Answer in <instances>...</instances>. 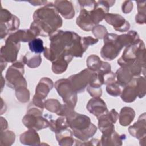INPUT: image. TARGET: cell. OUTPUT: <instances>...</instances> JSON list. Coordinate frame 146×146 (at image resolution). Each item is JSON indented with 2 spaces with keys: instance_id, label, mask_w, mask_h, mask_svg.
Masks as SVG:
<instances>
[{
  "instance_id": "1",
  "label": "cell",
  "mask_w": 146,
  "mask_h": 146,
  "mask_svg": "<svg viewBox=\"0 0 146 146\" xmlns=\"http://www.w3.org/2000/svg\"><path fill=\"white\" fill-rule=\"evenodd\" d=\"M58 13L51 2L38 9L34 13V22L31 23L30 30L36 36H50L62 25V19Z\"/></svg>"
},
{
  "instance_id": "2",
  "label": "cell",
  "mask_w": 146,
  "mask_h": 146,
  "mask_svg": "<svg viewBox=\"0 0 146 146\" xmlns=\"http://www.w3.org/2000/svg\"><path fill=\"white\" fill-rule=\"evenodd\" d=\"M66 119L74 135L83 141H86L96 132L97 128L91 122L90 117L86 115L77 113L74 111Z\"/></svg>"
},
{
  "instance_id": "3",
  "label": "cell",
  "mask_w": 146,
  "mask_h": 146,
  "mask_svg": "<svg viewBox=\"0 0 146 146\" xmlns=\"http://www.w3.org/2000/svg\"><path fill=\"white\" fill-rule=\"evenodd\" d=\"M145 54L144 43L143 40L139 39L125 48L117 63L121 67H128L132 65L138 58L145 57Z\"/></svg>"
},
{
  "instance_id": "4",
  "label": "cell",
  "mask_w": 146,
  "mask_h": 146,
  "mask_svg": "<svg viewBox=\"0 0 146 146\" xmlns=\"http://www.w3.org/2000/svg\"><path fill=\"white\" fill-rule=\"evenodd\" d=\"M23 72L24 63L22 60L13 63L6 72L7 86L15 90L21 87H26V82L23 77Z\"/></svg>"
},
{
  "instance_id": "5",
  "label": "cell",
  "mask_w": 146,
  "mask_h": 146,
  "mask_svg": "<svg viewBox=\"0 0 146 146\" xmlns=\"http://www.w3.org/2000/svg\"><path fill=\"white\" fill-rule=\"evenodd\" d=\"M118 35L107 33L104 37V46L102 47L100 54L102 57L108 60L115 59L120 53L123 47L117 40Z\"/></svg>"
},
{
  "instance_id": "6",
  "label": "cell",
  "mask_w": 146,
  "mask_h": 146,
  "mask_svg": "<svg viewBox=\"0 0 146 146\" xmlns=\"http://www.w3.org/2000/svg\"><path fill=\"white\" fill-rule=\"evenodd\" d=\"M55 87L63 98V102L74 108L77 100L76 92L73 90L68 79L58 80L55 84Z\"/></svg>"
},
{
  "instance_id": "7",
  "label": "cell",
  "mask_w": 146,
  "mask_h": 146,
  "mask_svg": "<svg viewBox=\"0 0 146 146\" xmlns=\"http://www.w3.org/2000/svg\"><path fill=\"white\" fill-rule=\"evenodd\" d=\"M93 71L85 69L78 74L71 75L68 78L71 86L76 93L83 92L87 85L89 83L90 79Z\"/></svg>"
},
{
  "instance_id": "8",
  "label": "cell",
  "mask_w": 146,
  "mask_h": 146,
  "mask_svg": "<svg viewBox=\"0 0 146 146\" xmlns=\"http://www.w3.org/2000/svg\"><path fill=\"white\" fill-rule=\"evenodd\" d=\"M19 25V19L15 15H12L6 9L1 10V35L5 33V36L7 33L15 30Z\"/></svg>"
},
{
  "instance_id": "9",
  "label": "cell",
  "mask_w": 146,
  "mask_h": 146,
  "mask_svg": "<svg viewBox=\"0 0 146 146\" xmlns=\"http://www.w3.org/2000/svg\"><path fill=\"white\" fill-rule=\"evenodd\" d=\"M97 118L98 119L99 128L102 133H104L115 129L113 124L119 118V114L115 109H112L110 112H108Z\"/></svg>"
},
{
  "instance_id": "10",
  "label": "cell",
  "mask_w": 146,
  "mask_h": 146,
  "mask_svg": "<svg viewBox=\"0 0 146 146\" xmlns=\"http://www.w3.org/2000/svg\"><path fill=\"white\" fill-rule=\"evenodd\" d=\"M22 122L29 129H33L36 131L45 128L50 125V122L41 115H34L30 113H27L24 116Z\"/></svg>"
},
{
  "instance_id": "11",
  "label": "cell",
  "mask_w": 146,
  "mask_h": 146,
  "mask_svg": "<svg viewBox=\"0 0 146 146\" xmlns=\"http://www.w3.org/2000/svg\"><path fill=\"white\" fill-rule=\"evenodd\" d=\"M5 43L1 48V58L3 59L5 62H13L17 59L20 44L12 42H6Z\"/></svg>"
},
{
  "instance_id": "12",
  "label": "cell",
  "mask_w": 146,
  "mask_h": 146,
  "mask_svg": "<svg viewBox=\"0 0 146 146\" xmlns=\"http://www.w3.org/2000/svg\"><path fill=\"white\" fill-rule=\"evenodd\" d=\"M104 18L108 24L112 25L116 31L124 32L127 31L130 27L129 22L120 15L107 13Z\"/></svg>"
},
{
  "instance_id": "13",
  "label": "cell",
  "mask_w": 146,
  "mask_h": 146,
  "mask_svg": "<svg viewBox=\"0 0 146 146\" xmlns=\"http://www.w3.org/2000/svg\"><path fill=\"white\" fill-rule=\"evenodd\" d=\"M88 111L97 117L108 112L105 102L99 97L91 99L87 104Z\"/></svg>"
},
{
  "instance_id": "14",
  "label": "cell",
  "mask_w": 146,
  "mask_h": 146,
  "mask_svg": "<svg viewBox=\"0 0 146 146\" xmlns=\"http://www.w3.org/2000/svg\"><path fill=\"white\" fill-rule=\"evenodd\" d=\"M145 113L141 115L137 121L129 128V133L133 137L139 139L140 141L142 138L145 137Z\"/></svg>"
},
{
  "instance_id": "15",
  "label": "cell",
  "mask_w": 146,
  "mask_h": 146,
  "mask_svg": "<svg viewBox=\"0 0 146 146\" xmlns=\"http://www.w3.org/2000/svg\"><path fill=\"white\" fill-rule=\"evenodd\" d=\"M53 86L52 81L48 78H42L38 83L34 98L43 100Z\"/></svg>"
},
{
  "instance_id": "16",
  "label": "cell",
  "mask_w": 146,
  "mask_h": 146,
  "mask_svg": "<svg viewBox=\"0 0 146 146\" xmlns=\"http://www.w3.org/2000/svg\"><path fill=\"white\" fill-rule=\"evenodd\" d=\"M35 37L36 36L30 29L26 30H21L10 35L6 40V42H12L16 43H18L19 42H30L35 39Z\"/></svg>"
},
{
  "instance_id": "17",
  "label": "cell",
  "mask_w": 146,
  "mask_h": 146,
  "mask_svg": "<svg viewBox=\"0 0 146 146\" xmlns=\"http://www.w3.org/2000/svg\"><path fill=\"white\" fill-rule=\"evenodd\" d=\"M55 6L58 13L66 19H71L75 15L74 7L71 2L68 1H56Z\"/></svg>"
},
{
  "instance_id": "18",
  "label": "cell",
  "mask_w": 146,
  "mask_h": 146,
  "mask_svg": "<svg viewBox=\"0 0 146 146\" xmlns=\"http://www.w3.org/2000/svg\"><path fill=\"white\" fill-rule=\"evenodd\" d=\"M76 24L85 31H90L94 27L95 25L92 22L89 10L86 9H82L79 17L76 19Z\"/></svg>"
},
{
  "instance_id": "19",
  "label": "cell",
  "mask_w": 146,
  "mask_h": 146,
  "mask_svg": "<svg viewBox=\"0 0 146 146\" xmlns=\"http://www.w3.org/2000/svg\"><path fill=\"white\" fill-rule=\"evenodd\" d=\"M72 59V56L71 55L64 54H62L55 61L52 62V71L55 74H62L64 72Z\"/></svg>"
},
{
  "instance_id": "20",
  "label": "cell",
  "mask_w": 146,
  "mask_h": 146,
  "mask_svg": "<svg viewBox=\"0 0 146 146\" xmlns=\"http://www.w3.org/2000/svg\"><path fill=\"white\" fill-rule=\"evenodd\" d=\"M121 98L123 101L127 103L133 102L137 96V91L135 84V78L127 84L121 93Z\"/></svg>"
},
{
  "instance_id": "21",
  "label": "cell",
  "mask_w": 146,
  "mask_h": 146,
  "mask_svg": "<svg viewBox=\"0 0 146 146\" xmlns=\"http://www.w3.org/2000/svg\"><path fill=\"white\" fill-rule=\"evenodd\" d=\"M123 136V135H122ZM122 136L119 135L115 131V129L108 131L107 132L103 133L102 136L101 144L102 145H121L122 144Z\"/></svg>"
},
{
  "instance_id": "22",
  "label": "cell",
  "mask_w": 146,
  "mask_h": 146,
  "mask_svg": "<svg viewBox=\"0 0 146 146\" xmlns=\"http://www.w3.org/2000/svg\"><path fill=\"white\" fill-rule=\"evenodd\" d=\"M20 141L21 143L26 145H36L40 144L39 136L33 129H30L28 131L22 133L20 136Z\"/></svg>"
},
{
  "instance_id": "23",
  "label": "cell",
  "mask_w": 146,
  "mask_h": 146,
  "mask_svg": "<svg viewBox=\"0 0 146 146\" xmlns=\"http://www.w3.org/2000/svg\"><path fill=\"white\" fill-rule=\"evenodd\" d=\"M116 77L117 78L116 82L122 87H125L133 78V76L129 69L123 67H121V68L116 71Z\"/></svg>"
},
{
  "instance_id": "24",
  "label": "cell",
  "mask_w": 146,
  "mask_h": 146,
  "mask_svg": "<svg viewBox=\"0 0 146 146\" xmlns=\"http://www.w3.org/2000/svg\"><path fill=\"white\" fill-rule=\"evenodd\" d=\"M135 112L131 107H124L121 110L119 115L120 124L123 126H127L133 120Z\"/></svg>"
},
{
  "instance_id": "25",
  "label": "cell",
  "mask_w": 146,
  "mask_h": 146,
  "mask_svg": "<svg viewBox=\"0 0 146 146\" xmlns=\"http://www.w3.org/2000/svg\"><path fill=\"white\" fill-rule=\"evenodd\" d=\"M72 137V132L67 128L56 133V139L58 141L59 144L60 145H72L74 140Z\"/></svg>"
},
{
  "instance_id": "26",
  "label": "cell",
  "mask_w": 146,
  "mask_h": 146,
  "mask_svg": "<svg viewBox=\"0 0 146 146\" xmlns=\"http://www.w3.org/2000/svg\"><path fill=\"white\" fill-rule=\"evenodd\" d=\"M24 64H26L30 68L38 67L41 62L42 58L39 54H32L28 52L22 59Z\"/></svg>"
},
{
  "instance_id": "27",
  "label": "cell",
  "mask_w": 146,
  "mask_h": 146,
  "mask_svg": "<svg viewBox=\"0 0 146 146\" xmlns=\"http://www.w3.org/2000/svg\"><path fill=\"white\" fill-rule=\"evenodd\" d=\"M50 128L51 131L57 133L63 129L67 128L69 125L65 116L58 118L56 120H51L50 121Z\"/></svg>"
},
{
  "instance_id": "28",
  "label": "cell",
  "mask_w": 146,
  "mask_h": 146,
  "mask_svg": "<svg viewBox=\"0 0 146 146\" xmlns=\"http://www.w3.org/2000/svg\"><path fill=\"white\" fill-rule=\"evenodd\" d=\"M86 62L89 70L93 72H97L100 69L103 62L101 61L98 56L92 55L88 57Z\"/></svg>"
},
{
  "instance_id": "29",
  "label": "cell",
  "mask_w": 146,
  "mask_h": 146,
  "mask_svg": "<svg viewBox=\"0 0 146 146\" xmlns=\"http://www.w3.org/2000/svg\"><path fill=\"white\" fill-rule=\"evenodd\" d=\"M29 47L31 51L35 54H40L45 50L43 40L40 38H35L29 42Z\"/></svg>"
},
{
  "instance_id": "30",
  "label": "cell",
  "mask_w": 146,
  "mask_h": 146,
  "mask_svg": "<svg viewBox=\"0 0 146 146\" xmlns=\"http://www.w3.org/2000/svg\"><path fill=\"white\" fill-rule=\"evenodd\" d=\"M136 88L137 91V96L143 98L145 94V79L144 76L135 78Z\"/></svg>"
},
{
  "instance_id": "31",
  "label": "cell",
  "mask_w": 146,
  "mask_h": 146,
  "mask_svg": "<svg viewBox=\"0 0 146 146\" xmlns=\"http://www.w3.org/2000/svg\"><path fill=\"white\" fill-rule=\"evenodd\" d=\"M138 14L136 16V21L138 23L141 24L145 23V1H137Z\"/></svg>"
},
{
  "instance_id": "32",
  "label": "cell",
  "mask_w": 146,
  "mask_h": 146,
  "mask_svg": "<svg viewBox=\"0 0 146 146\" xmlns=\"http://www.w3.org/2000/svg\"><path fill=\"white\" fill-rule=\"evenodd\" d=\"M61 106V104L56 99H48L44 102V107L48 111L56 113L60 110Z\"/></svg>"
},
{
  "instance_id": "33",
  "label": "cell",
  "mask_w": 146,
  "mask_h": 146,
  "mask_svg": "<svg viewBox=\"0 0 146 146\" xmlns=\"http://www.w3.org/2000/svg\"><path fill=\"white\" fill-rule=\"evenodd\" d=\"M121 86L117 82H114L111 84H107L106 91L107 93L113 96H117L121 93Z\"/></svg>"
},
{
  "instance_id": "34",
  "label": "cell",
  "mask_w": 146,
  "mask_h": 146,
  "mask_svg": "<svg viewBox=\"0 0 146 146\" xmlns=\"http://www.w3.org/2000/svg\"><path fill=\"white\" fill-rule=\"evenodd\" d=\"M16 95L18 100L21 102H26L29 100L30 93L26 87H21L16 90Z\"/></svg>"
},
{
  "instance_id": "35",
  "label": "cell",
  "mask_w": 146,
  "mask_h": 146,
  "mask_svg": "<svg viewBox=\"0 0 146 146\" xmlns=\"http://www.w3.org/2000/svg\"><path fill=\"white\" fill-rule=\"evenodd\" d=\"M92 31L94 35L96 37L100 39L104 38V36L107 34L106 29L103 26H101V25L95 26L92 29Z\"/></svg>"
},
{
  "instance_id": "36",
  "label": "cell",
  "mask_w": 146,
  "mask_h": 146,
  "mask_svg": "<svg viewBox=\"0 0 146 146\" xmlns=\"http://www.w3.org/2000/svg\"><path fill=\"white\" fill-rule=\"evenodd\" d=\"M133 7V3L131 1H125L124 3H123L122 6V11L124 13H129Z\"/></svg>"
}]
</instances>
